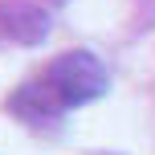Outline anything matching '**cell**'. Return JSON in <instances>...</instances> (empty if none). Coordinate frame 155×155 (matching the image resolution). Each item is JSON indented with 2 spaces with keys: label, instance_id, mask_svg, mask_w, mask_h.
I'll return each mask as SVG.
<instances>
[{
  "label": "cell",
  "instance_id": "6da1fadb",
  "mask_svg": "<svg viewBox=\"0 0 155 155\" xmlns=\"http://www.w3.org/2000/svg\"><path fill=\"white\" fill-rule=\"evenodd\" d=\"M106 90V70L90 53H61L45 65V74L33 86V98L41 110H70L82 102H94Z\"/></svg>",
  "mask_w": 155,
  "mask_h": 155
}]
</instances>
